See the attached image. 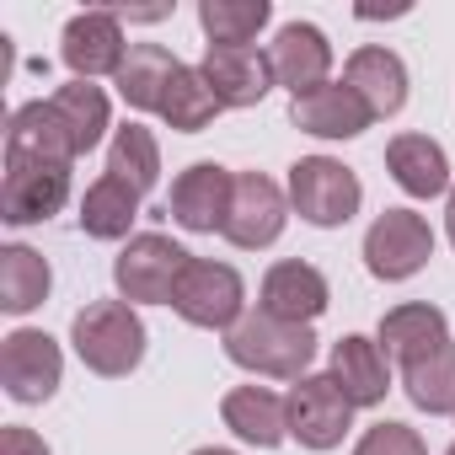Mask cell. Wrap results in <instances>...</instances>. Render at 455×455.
I'll return each mask as SVG.
<instances>
[{
	"label": "cell",
	"instance_id": "cell-1",
	"mask_svg": "<svg viewBox=\"0 0 455 455\" xmlns=\"http://www.w3.org/2000/svg\"><path fill=\"white\" fill-rule=\"evenodd\" d=\"M225 354H231V364H242L252 375L306 380L311 375V359H316V332L258 306V311H247L231 332H225Z\"/></svg>",
	"mask_w": 455,
	"mask_h": 455
},
{
	"label": "cell",
	"instance_id": "cell-7",
	"mask_svg": "<svg viewBox=\"0 0 455 455\" xmlns=\"http://www.w3.org/2000/svg\"><path fill=\"white\" fill-rule=\"evenodd\" d=\"M60 380H65V354L49 332L17 327V332L0 338V386H6L12 402L38 407L60 391Z\"/></svg>",
	"mask_w": 455,
	"mask_h": 455
},
{
	"label": "cell",
	"instance_id": "cell-19",
	"mask_svg": "<svg viewBox=\"0 0 455 455\" xmlns=\"http://www.w3.org/2000/svg\"><path fill=\"white\" fill-rule=\"evenodd\" d=\"M327 375L343 386V396H348L354 407H380L386 391H391V359H386L380 343L364 338V332H348V338L332 343V364H327Z\"/></svg>",
	"mask_w": 455,
	"mask_h": 455
},
{
	"label": "cell",
	"instance_id": "cell-8",
	"mask_svg": "<svg viewBox=\"0 0 455 455\" xmlns=\"http://www.w3.org/2000/svg\"><path fill=\"white\" fill-rule=\"evenodd\" d=\"M290 225V193L263 177V172H236V193H231V214H225V242L242 252H263L284 236Z\"/></svg>",
	"mask_w": 455,
	"mask_h": 455
},
{
	"label": "cell",
	"instance_id": "cell-33",
	"mask_svg": "<svg viewBox=\"0 0 455 455\" xmlns=\"http://www.w3.org/2000/svg\"><path fill=\"white\" fill-rule=\"evenodd\" d=\"M444 231H450V242H455V188H450V198H444Z\"/></svg>",
	"mask_w": 455,
	"mask_h": 455
},
{
	"label": "cell",
	"instance_id": "cell-29",
	"mask_svg": "<svg viewBox=\"0 0 455 455\" xmlns=\"http://www.w3.org/2000/svg\"><path fill=\"white\" fill-rule=\"evenodd\" d=\"M108 172H113L118 182H129V188L145 198V193L161 182V145H156V134H150L145 124H124V129H113Z\"/></svg>",
	"mask_w": 455,
	"mask_h": 455
},
{
	"label": "cell",
	"instance_id": "cell-32",
	"mask_svg": "<svg viewBox=\"0 0 455 455\" xmlns=\"http://www.w3.org/2000/svg\"><path fill=\"white\" fill-rule=\"evenodd\" d=\"M0 455H49V444H44V434H33L22 423H6L0 428Z\"/></svg>",
	"mask_w": 455,
	"mask_h": 455
},
{
	"label": "cell",
	"instance_id": "cell-4",
	"mask_svg": "<svg viewBox=\"0 0 455 455\" xmlns=\"http://www.w3.org/2000/svg\"><path fill=\"white\" fill-rule=\"evenodd\" d=\"M172 311L188 322V327H204V332H231L242 316H247V284L231 263H209V258H193L177 279V295H172Z\"/></svg>",
	"mask_w": 455,
	"mask_h": 455
},
{
	"label": "cell",
	"instance_id": "cell-21",
	"mask_svg": "<svg viewBox=\"0 0 455 455\" xmlns=\"http://www.w3.org/2000/svg\"><path fill=\"white\" fill-rule=\"evenodd\" d=\"M343 81L370 102L375 118H396L407 108V65H402V54H391L380 44L354 49L348 65H343Z\"/></svg>",
	"mask_w": 455,
	"mask_h": 455
},
{
	"label": "cell",
	"instance_id": "cell-17",
	"mask_svg": "<svg viewBox=\"0 0 455 455\" xmlns=\"http://www.w3.org/2000/svg\"><path fill=\"white\" fill-rule=\"evenodd\" d=\"M220 418H225V428H231L236 439H247L258 450H279L290 439V402L279 391H268V386H236V391H225Z\"/></svg>",
	"mask_w": 455,
	"mask_h": 455
},
{
	"label": "cell",
	"instance_id": "cell-18",
	"mask_svg": "<svg viewBox=\"0 0 455 455\" xmlns=\"http://www.w3.org/2000/svg\"><path fill=\"white\" fill-rule=\"evenodd\" d=\"M6 156H28V161H60V166H76L81 150L65 129V118L54 113L49 97L38 102H22L12 118H6Z\"/></svg>",
	"mask_w": 455,
	"mask_h": 455
},
{
	"label": "cell",
	"instance_id": "cell-6",
	"mask_svg": "<svg viewBox=\"0 0 455 455\" xmlns=\"http://www.w3.org/2000/svg\"><path fill=\"white\" fill-rule=\"evenodd\" d=\"M434 258V231L428 220L412 209H386L370 231H364V268L380 284H402L412 274H423Z\"/></svg>",
	"mask_w": 455,
	"mask_h": 455
},
{
	"label": "cell",
	"instance_id": "cell-2",
	"mask_svg": "<svg viewBox=\"0 0 455 455\" xmlns=\"http://www.w3.org/2000/svg\"><path fill=\"white\" fill-rule=\"evenodd\" d=\"M70 343H76V359L92 375L124 380L145 359V322H140V311L129 300H92L86 311H76Z\"/></svg>",
	"mask_w": 455,
	"mask_h": 455
},
{
	"label": "cell",
	"instance_id": "cell-9",
	"mask_svg": "<svg viewBox=\"0 0 455 455\" xmlns=\"http://www.w3.org/2000/svg\"><path fill=\"white\" fill-rule=\"evenodd\" d=\"M70 198V166L60 161H28L6 156V177H0V220L6 225H44L65 209Z\"/></svg>",
	"mask_w": 455,
	"mask_h": 455
},
{
	"label": "cell",
	"instance_id": "cell-15",
	"mask_svg": "<svg viewBox=\"0 0 455 455\" xmlns=\"http://www.w3.org/2000/svg\"><path fill=\"white\" fill-rule=\"evenodd\" d=\"M204 81L214 92L220 108H258L279 81H274V65L263 49H204Z\"/></svg>",
	"mask_w": 455,
	"mask_h": 455
},
{
	"label": "cell",
	"instance_id": "cell-27",
	"mask_svg": "<svg viewBox=\"0 0 455 455\" xmlns=\"http://www.w3.org/2000/svg\"><path fill=\"white\" fill-rule=\"evenodd\" d=\"M274 22L268 0H204L198 28L214 49H252V38Z\"/></svg>",
	"mask_w": 455,
	"mask_h": 455
},
{
	"label": "cell",
	"instance_id": "cell-5",
	"mask_svg": "<svg viewBox=\"0 0 455 455\" xmlns=\"http://www.w3.org/2000/svg\"><path fill=\"white\" fill-rule=\"evenodd\" d=\"M188 263H193V252H182L172 236L140 231V236L124 242V252L113 263V284H118V295L129 306H172L177 279H182Z\"/></svg>",
	"mask_w": 455,
	"mask_h": 455
},
{
	"label": "cell",
	"instance_id": "cell-11",
	"mask_svg": "<svg viewBox=\"0 0 455 455\" xmlns=\"http://www.w3.org/2000/svg\"><path fill=\"white\" fill-rule=\"evenodd\" d=\"M231 193H236V177L225 172L220 161H193L188 172H177L172 182V220L193 236H209V231H225V214H231Z\"/></svg>",
	"mask_w": 455,
	"mask_h": 455
},
{
	"label": "cell",
	"instance_id": "cell-10",
	"mask_svg": "<svg viewBox=\"0 0 455 455\" xmlns=\"http://www.w3.org/2000/svg\"><path fill=\"white\" fill-rule=\"evenodd\" d=\"M290 402V439H300L306 450H338L343 434L354 428V402L343 396V386L332 375H306L295 380Z\"/></svg>",
	"mask_w": 455,
	"mask_h": 455
},
{
	"label": "cell",
	"instance_id": "cell-34",
	"mask_svg": "<svg viewBox=\"0 0 455 455\" xmlns=\"http://www.w3.org/2000/svg\"><path fill=\"white\" fill-rule=\"evenodd\" d=\"M193 455H236V450H220V444H204V450H193Z\"/></svg>",
	"mask_w": 455,
	"mask_h": 455
},
{
	"label": "cell",
	"instance_id": "cell-31",
	"mask_svg": "<svg viewBox=\"0 0 455 455\" xmlns=\"http://www.w3.org/2000/svg\"><path fill=\"white\" fill-rule=\"evenodd\" d=\"M354 455H428V444H423V434L418 428H407V423H375V428H364V439L354 444Z\"/></svg>",
	"mask_w": 455,
	"mask_h": 455
},
{
	"label": "cell",
	"instance_id": "cell-12",
	"mask_svg": "<svg viewBox=\"0 0 455 455\" xmlns=\"http://www.w3.org/2000/svg\"><path fill=\"white\" fill-rule=\"evenodd\" d=\"M129 44H124V17L118 12H76L65 22L60 38V60L70 65L76 81H97V76H118Z\"/></svg>",
	"mask_w": 455,
	"mask_h": 455
},
{
	"label": "cell",
	"instance_id": "cell-35",
	"mask_svg": "<svg viewBox=\"0 0 455 455\" xmlns=\"http://www.w3.org/2000/svg\"><path fill=\"white\" fill-rule=\"evenodd\" d=\"M444 455H455V444H450V450H444Z\"/></svg>",
	"mask_w": 455,
	"mask_h": 455
},
{
	"label": "cell",
	"instance_id": "cell-16",
	"mask_svg": "<svg viewBox=\"0 0 455 455\" xmlns=\"http://www.w3.org/2000/svg\"><path fill=\"white\" fill-rule=\"evenodd\" d=\"M263 300V311H274V316H284V322H300V327H311L327 306H332V290H327V274L322 268H311V263H300V258H290V263H274L268 274H263V290H258Z\"/></svg>",
	"mask_w": 455,
	"mask_h": 455
},
{
	"label": "cell",
	"instance_id": "cell-25",
	"mask_svg": "<svg viewBox=\"0 0 455 455\" xmlns=\"http://www.w3.org/2000/svg\"><path fill=\"white\" fill-rule=\"evenodd\" d=\"M54 290V274H49V258L12 242V247H0V311L6 316H28L49 300Z\"/></svg>",
	"mask_w": 455,
	"mask_h": 455
},
{
	"label": "cell",
	"instance_id": "cell-14",
	"mask_svg": "<svg viewBox=\"0 0 455 455\" xmlns=\"http://www.w3.org/2000/svg\"><path fill=\"white\" fill-rule=\"evenodd\" d=\"M290 124L300 134H316V140H359L375 124V113L348 81H327V86L290 102Z\"/></svg>",
	"mask_w": 455,
	"mask_h": 455
},
{
	"label": "cell",
	"instance_id": "cell-3",
	"mask_svg": "<svg viewBox=\"0 0 455 455\" xmlns=\"http://www.w3.org/2000/svg\"><path fill=\"white\" fill-rule=\"evenodd\" d=\"M364 204V188L354 177V166L332 161V156H300L290 166V209L316 225V231H338L348 225Z\"/></svg>",
	"mask_w": 455,
	"mask_h": 455
},
{
	"label": "cell",
	"instance_id": "cell-26",
	"mask_svg": "<svg viewBox=\"0 0 455 455\" xmlns=\"http://www.w3.org/2000/svg\"><path fill=\"white\" fill-rule=\"evenodd\" d=\"M402 386H407V402L428 418H444L455 412V338H444L434 354L412 359L402 370Z\"/></svg>",
	"mask_w": 455,
	"mask_h": 455
},
{
	"label": "cell",
	"instance_id": "cell-28",
	"mask_svg": "<svg viewBox=\"0 0 455 455\" xmlns=\"http://www.w3.org/2000/svg\"><path fill=\"white\" fill-rule=\"evenodd\" d=\"M49 102H54V113L65 118V129H70V140H76L81 156L97 150L102 134L113 129V108H108L102 86H92V81H70V86H60Z\"/></svg>",
	"mask_w": 455,
	"mask_h": 455
},
{
	"label": "cell",
	"instance_id": "cell-22",
	"mask_svg": "<svg viewBox=\"0 0 455 455\" xmlns=\"http://www.w3.org/2000/svg\"><path fill=\"white\" fill-rule=\"evenodd\" d=\"M386 166H391V182L407 198H439V193H450V156L428 134H396L386 145Z\"/></svg>",
	"mask_w": 455,
	"mask_h": 455
},
{
	"label": "cell",
	"instance_id": "cell-24",
	"mask_svg": "<svg viewBox=\"0 0 455 455\" xmlns=\"http://www.w3.org/2000/svg\"><path fill=\"white\" fill-rule=\"evenodd\" d=\"M76 220H81V231H86L92 242H129L134 220H140V193H134L129 182H118L113 172H102V177L86 188Z\"/></svg>",
	"mask_w": 455,
	"mask_h": 455
},
{
	"label": "cell",
	"instance_id": "cell-30",
	"mask_svg": "<svg viewBox=\"0 0 455 455\" xmlns=\"http://www.w3.org/2000/svg\"><path fill=\"white\" fill-rule=\"evenodd\" d=\"M214 113H225V108L214 102L204 70H198V65H177V76H172V86H166V97H161V118H166L177 134H198V129L214 124Z\"/></svg>",
	"mask_w": 455,
	"mask_h": 455
},
{
	"label": "cell",
	"instance_id": "cell-20",
	"mask_svg": "<svg viewBox=\"0 0 455 455\" xmlns=\"http://www.w3.org/2000/svg\"><path fill=\"white\" fill-rule=\"evenodd\" d=\"M444 338H450V322H444V311H439V306H428V300L391 306V311L380 316V332H375L380 354H386L391 364H402V370H407L412 359L434 354Z\"/></svg>",
	"mask_w": 455,
	"mask_h": 455
},
{
	"label": "cell",
	"instance_id": "cell-13",
	"mask_svg": "<svg viewBox=\"0 0 455 455\" xmlns=\"http://www.w3.org/2000/svg\"><path fill=\"white\" fill-rule=\"evenodd\" d=\"M268 65H274V81L290 92V97H306L316 86H327L332 76V44L316 22H284L279 38L268 44Z\"/></svg>",
	"mask_w": 455,
	"mask_h": 455
},
{
	"label": "cell",
	"instance_id": "cell-23",
	"mask_svg": "<svg viewBox=\"0 0 455 455\" xmlns=\"http://www.w3.org/2000/svg\"><path fill=\"white\" fill-rule=\"evenodd\" d=\"M177 65H182V60H177L166 44H129V54H124V65H118L113 86H118V97H124L129 108L161 113V97H166Z\"/></svg>",
	"mask_w": 455,
	"mask_h": 455
}]
</instances>
